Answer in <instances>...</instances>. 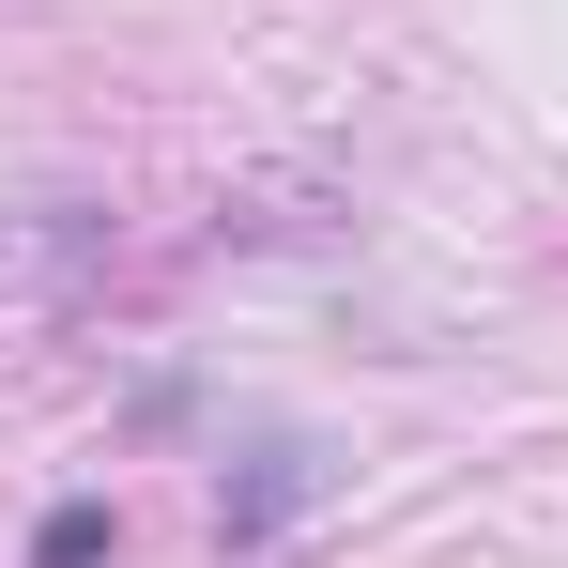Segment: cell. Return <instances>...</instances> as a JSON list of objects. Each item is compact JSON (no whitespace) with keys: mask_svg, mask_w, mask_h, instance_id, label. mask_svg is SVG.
I'll use <instances>...</instances> for the list:
<instances>
[{"mask_svg":"<svg viewBox=\"0 0 568 568\" xmlns=\"http://www.w3.org/2000/svg\"><path fill=\"white\" fill-rule=\"evenodd\" d=\"M108 554V507H47V538H31V568H93Z\"/></svg>","mask_w":568,"mask_h":568,"instance_id":"obj_1","label":"cell"}]
</instances>
